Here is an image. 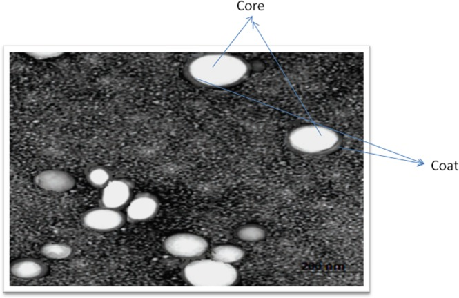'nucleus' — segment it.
<instances>
[{
    "label": "nucleus",
    "instance_id": "39448f33",
    "mask_svg": "<svg viewBox=\"0 0 459 298\" xmlns=\"http://www.w3.org/2000/svg\"><path fill=\"white\" fill-rule=\"evenodd\" d=\"M125 219L124 214L118 209L101 206L86 211L82 215L81 222L88 229L108 232L120 228Z\"/></svg>",
    "mask_w": 459,
    "mask_h": 298
},
{
    "label": "nucleus",
    "instance_id": "1a4fd4ad",
    "mask_svg": "<svg viewBox=\"0 0 459 298\" xmlns=\"http://www.w3.org/2000/svg\"><path fill=\"white\" fill-rule=\"evenodd\" d=\"M10 274L19 279H39L48 272V266L39 259L26 257L12 261L10 266Z\"/></svg>",
    "mask_w": 459,
    "mask_h": 298
},
{
    "label": "nucleus",
    "instance_id": "ddd939ff",
    "mask_svg": "<svg viewBox=\"0 0 459 298\" xmlns=\"http://www.w3.org/2000/svg\"><path fill=\"white\" fill-rule=\"evenodd\" d=\"M86 178L89 183L95 188H104L111 180L110 172L100 166L88 168Z\"/></svg>",
    "mask_w": 459,
    "mask_h": 298
},
{
    "label": "nucleus",
    "instance_id": "f03ea898",
    "mask_svg": "<svg viewBox=\"0 0 459 298\" xmlns=\"http://www.w3.org/2000/svg\"><path fill=\"white\" fill-rule=\"evenodd\" d=\"M183 276L193 286L219 287L234 284L237 280L238 272L231 264L211 259L188 263L183 268Z\"/></svg>",
    "mask_w": 459,
    "mask_h": 298
},
{
    "label": "nucleus",
    "instance_id": "7ed1b4c3",
    "mask_svg": "<svg viewBox=\"0 0 459 298\" xmlns=\"http://www.w3.org/2000/svg\"><path fill=\"white\" fill-rule=\"evenodd\" d=\"M340 140L338 135L324 126L306 124L292 129L287 143L293 150L301 153H318L334 148Z\"/></svg>",
    "mask_w": 459,
    "mask_h": 298
},
{
    "label": "nucleus",
    "instance_id": "f257e3e1",
    "mask_svg": "<svg viewBox=\"0 0 459 298\" xmlns=\"http://www.w3.org/2000/svg\"><path fill=\"white\" fill-rule=\"evenodd\" d=\"M248 72V66L242 59L221 54L196 58L186 69V75L191 82L213 88L235 85L243 81Z\"/></svg>",
    "mask_w": 459,
    "mask_h": 298
},
{
    "label": "nucleus",
    "instance_id": "9d476101",
    "mask_svg": "<svg viewBox=\"0 0 459 298\" xmlns=\"http://www.w3.org/2000/svg\"><path fill=\"white\" fill-rule=\"evenodd\" d=\"M212 259L232 264L241 260L244 256V250L239 246L232 244H222L213 247L211 251Z\"/></svg>",
    "mask_w": 459,
    "mask_h": 298
},
{
    "label": "nucleus",
    "instance_id": "423d86ee",
    "mask_svg": "<svg viewBox=\"0 0 459 298\" xmlns=\"http://www.w3.org/2000/svg\"><path fill=\"white\" fill-rule=\"evenodd\" d=\"M132 183L125 179L110 180L103 188L100 205L113 209H119L126 204L132 195Z\"/></svg>",
    "mask_w": 459,
    "mask_h": 298
},
{
    "label": "nucleus",
    "instance_id": "6e6552de",
    "mask_svg": "<svg viewBox=\"0 0 459 298\" xmlns=\"http://www.w3.org/2000/svg\"><path fill=\"white\" fill-rule=\"evenodd\" d=\"M157 198L148 192L137 195L126 208V219L131 222L144 221L151 219L157 212Z\"/></svg>",
    "mask_w": 459,
    "mask_h": 298
},
{
    "label": "nucleus",
    "instance_id": "20e7f679",
    "mask_svg": "<svg viewBox=\"0 0 459 298\" xmlns=\"http://www.w3.org/2000/svg\"><path fill=\"white\" fill-rule=\"evenodd\" d=\"M165 250L170 255L182 258H195L208 249L206 239L190 232H178L168 236L164 242Z\"/></svg>",
    "mask_w": 459,
    "mask_h": 298
},
{
    "label": "nucleus",
    "instance_id": "9b49d317",
    "mask_svg": "<svg viewBox=\"0 0 459 298\" xmlns=\"http://www.w3.org/2000/svg\"><path fill=\"white\" fill-rule=\"evenodd\" d=\"M40 252L44 257L56 260L66 259L73 254V248L65 243L51 242L43 245Z\"/></svg>",
    "mask_w": 459,
    "mask_h": 298
},
{
    "label": "nucleus",
    "instance_id": "0eeeda50",
    "mask_svg": "<svg viewBox=\"0 0 459 298\" xmlns=\"http://www.w3.org/2000/svg\"><path fill=\"white\" fill-rule=\"evenodd\" d=\"M34 181L40 188L55 192L70 190L76 184V180L72 175L59 170L41 171L35 177Z\"/></svg>",
    "mask_w": 459,
    "mask_h": 298
},
{
    "label": "nucleus",
    "instance_id": "f8f14e48",
    "mask_svg": "<svg viewBox=\"0 0 459 298\" xmlns=\"http://www.w3.org/2000/svg\"><path fill=\"white\" fill-rule=\"evenodd\" d=\"M265 229L257 224H246L239 227L236 230L237 237L244 241L255 242L265 238Z\"/></svg>",
    "mask_w": 459,
    "mask_h": 298
}]
</instances>
